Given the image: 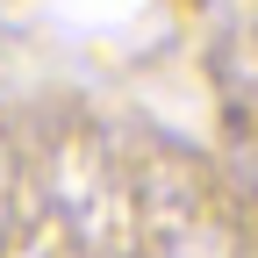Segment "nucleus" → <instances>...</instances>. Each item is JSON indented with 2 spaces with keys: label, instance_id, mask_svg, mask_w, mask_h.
I'll use <instances>...</instances> for the list:
<instances>
[]
</instances>
